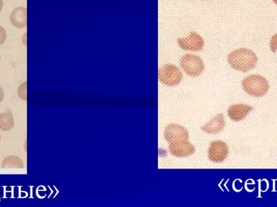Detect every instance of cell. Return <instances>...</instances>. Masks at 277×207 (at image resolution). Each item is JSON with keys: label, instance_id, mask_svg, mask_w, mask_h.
<instances>
[{"label": "cell", "instance_id": "cell-1", "mask_svg": "<svg viewBox=\"0 0 277 207\" xmlns=\"http://www.w3.org/2000/svg\"><path fill=\"white\" fill-rule=\"evenodd\" d=\"M228 62L233 69L245 73L256 67L258 57L252 50L240 48L229 54Z\"/></svg>", "mask_w": 277, "mask_h": 207}, {"label": "cell", "instance_id": "cell-2", "mask_svg": "<svg viewBox=\"0 0 277 207\" xmlns=\"http://www.w3.org/2000/svg\"><path fill=\"white\" fill-rule=\"evenodd\" d=\"M242 88L250 96L255 97H263L269 90V84L265 77L252 75L242 80Z\"/></svg>", "mask_w": 277, "mask_h": 207}, {"label": "cell", "instance_id": "cell-3", "mask_svg": "<svg viewBox=\"0 0 277 207\" xmlns=\"http://www.w3.org/2000/svg\"><path fill=\"white\" fill-rule=\"evenodd\" d=\"M158 79L162 84L173 87L180 83L183 80V73L175 65L166 64L159 68Z\"/></svg>", "mask_w": 277, "mask_h": 207}, {"label": "cell", "instance_id": "cell-4", "mask_svg": "<svg viewBox=\"0 0 277 207\" xmlns=\"http://www.w3.org/2000/svg\"><path fill=\"white\" fill-rule=\"evenodd\" d=\"M180 66L187 76L196 77L204 72V62L195 54H187L182 57Z\"/></svg>", "mask_w": 277, "mask_h": 207}, {"label": "cell", "instance_id": "cell-5", "mask_svg": "<svg viewBox=\"0 0 277 207\" xmlns=\"http://www.w3.org/2000/svg\"><path fill=\"white\" fill-rule=\"evenodd\" d=\"M229 155V147L225 142L217 140L212 142L209 146L208 155L209 160L213 163H222Z\"/></svg>", "mask_w": 277, "mask_h": 207}, {"label": "cell", "instance_id": "cell-6", "mask_svg": "<svg viewBox=\"0 0 277 207\" xmlns=\"http://www.w3.org/2000/svg\"><path fill=\"white\" fill-rule=\"evenodd\" d=\"M178 44L183 50L187 51H199L204 48V41L201 36L192 32L187 38L178 39Z\"/></svg>", "mask_w": 277, "mask_h": 207}, {"label": "cell", "instance_id": "cell-7", "mask_svg": "<svg viewBox=\"0 0 277 207\" xmlns=\"http://www.w3.org/2000/svg\"><path fill=\"white\" fill-rule=\"evenodd\" d=\"M169 151L175 157H188L194 153L195 147L188 140H181L170 143Z\"/></svg>", "mask_w": 277, "mask_h": 207}, {"label": "cell", "instance_id": "cell-8", "mask_svg": "<svg viewBox=\"0 0 277 207\" xmlns=\"http://www.w3.org/2000/svg\"><path fill=\"white\" fill-rule=\"evenodd\" d=\"M164 134H165V139L169 143L189 139V133L187 131V129L183 125H178L176 123H172L167 125Z\"/></svg>", "mask_w": 277, "mask_h": 207}, {"label": "cell", "instance_id": "cell-9", "mask_svg": "<svg viewBox=\"0 0 277 207\" xmlns=\"http://www.w3.org/2000/svg\"><path fill=\"white\" fill-rule=\"evenodd\" d=\"M252 110L253 108L251 106L244 104H234L228 109V115L234 122H239L245 119Z\"/></svg>", "mask_w": 277, "mask_h": 207}, {"label": "cell", "instance_id": "cell-10", "mask_svg": "<svg viewBox=\"0 0 277 207\" xmlns=\"http://www.w3.org/2000/svg\"><path fill=\"white\" fill-rule=\"evenodd\" d=\"M225 126V117L222 113H219L212 118L209 123L201 127L202 130L207 134H216L222 131Z\"/></svg>", "mask_w": 277, "mask_h": 207}, {"label": "cell", "instance_id": "cell-11", "mask_svg": "<svg viewBox=\"0 0 277 207\" xmlns=\"http://www.w3.org/2000/svg\"><path fill=\"white\" fill-rule=\"evenodd\" d=\"M10 22L15 28H24L27 26V10L25 7H20L12 11Z\"/></svg>", "mask_w": 277, "mask_h": 207}, {"label": "cell", "instance_id": "cell-12", "mask_svg": "<svg viewBox=\"0 0 277 207\" xmlns=\"http://www.w3.org/2000/svg\"><path fill=\"white\" fill-rule=\"evenodd\" d=\"M2 168H24L23 160L17 155H8L1 163Z\"/></svg>", "mask_w": 277, "mask_h": 207}, {"label": "cell", "instance_id": "cell-13", "mask_svg": "<svg viewBox=\"0 0 277 207\" xmlns=\"http://www.w3.org/2000/svg\"><path fill=\"white\" fill-rule=\"evenodd\" d=\"M15 126L14 117L12 112L7 111L0 113V129L2 131H9Z\"/></svg>", "mask_w": 277, "mask_h": 207}, {"label": "cell", "instance_id": "cell-14", "mask_svg": "<svg viewBox=\"0 0 277 207\" xmlns=\"http://www.w3.org/2000/svg\"><path fill=\"white\" fill-rule=\"evenodd\" d=\"M27 82L22 83L19 87H18V96L22 101L26 102L27 101Z\"/></svg>", "mask_w": 277, "mask_h": 207}, {"label": "cell", "instance_id": "cell-15", "mask_svg": "<svg viewBox=\"0 0 277 207\" xmlns=\"http://www.w3.org/2000/svg\"><path fill=\"white\" fill-rule=\"evenodd\" d=\"M269 46H270L271 50L273 53H276L277 51V33L275 35H273L271 38Z\"/></svg>", "mask_w": 277, "mask_h": 207}, {"label": "cell", "instance_id": "cell-16", "mask_svg": "<svg viewBox=\"0 0 277 207\" xmlns=\"http://www.w3.org/2000/svg\"><path fill=\"white\" fill-rule=\"evenodd\" d=\"M7 39V33L3 27L0 25V45H2Z\"/></svg>", "mask_w": 277, "mask_h": 207}, {"label": "cell", "instance_id": "cell-17", "mask_svg": "<svg viewBox=\"0 0 277 207\" xmlns=\"http://www.w3.org/2000/svg\"><path fill=\"white\" fill-rule=\"evenodd\" d=\"M3 98H4V92L2 87H0V104L2 103Z\"/></svg>", "mask_w": 277, "mask_h": 207}, {"label": "cell", "instance_id": "cell-18", "mask_svg": "<svg viewBox=\"0 0 277 207\" xmlns=\"http://www.w3.org/2000/svg\"><path fill=\"white\" fill-rule=\"evenodd\" d=\"M2 5H3V2H2V0H0V12L2 9Z\"/></svg>", "mask_w": 277, "mask_h": 207}, {"label": "cell", "instance_id": "cell-19", "mask_svg": "<svg viewBox=\"0 0 277 207\" xmlns=\"http://www.w3.org/2000/svg\"><path fill=\"white\" fill-rule=\"evenodd\" d=\"M273 2H275L276 4L277 5V0H273Z\"/></svg>", "mask_w": 277, "mask_h": 207}, {"label": "cell", "instance_id": "cell-20", "mask_svg": "<svg viewBox=\"0 0 277 207\" xmlns=\"http://www.w3.org/2000/svg\"><path fill=\"white\" fill-rule=\"evenodd\" d=\"M0 142H1V135H0Z\"/></svg>", "mask_w": 277, "mask_h": 207}]
</instances>
